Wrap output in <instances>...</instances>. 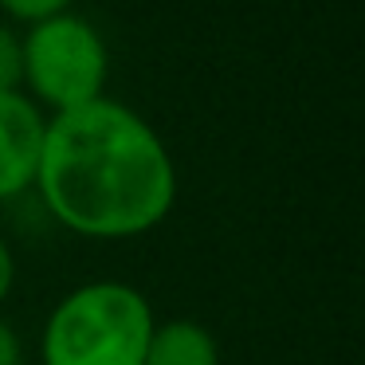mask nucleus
<instances>
[{"label":"nucleus","instance_id":"nucleus-9","mask_svg":"<svg viewBox=\"0 0 365 365\" xmlns=\"http://www.w3.org/2000/svg\"><path fill=\"white\" fill-rule=\"evenodd\" d=\"M0 365H20V338L4 318H0Z\"/></svg>","mask_w":365,"mask_h":365},{"label":"nucleus","instance_id":"nucleus-4","mask_svg":"<svg viewBox=\"0 0 365 365\" xmlns=\"http://www.w3.org/2000/svg\"><path fill=\"white\" fill-rule=\"evenodd\" d=\"M48 114L24 91H0V200H12L36 185Z\"/></svg>","mask_w":365,"mask_h":365},{"label":"nucleus","instance_id":"nucleus-3","mask_svg":"<svg viewBox=\"0 0 365 365\" xmlns=\"http://www.w3.org/2000/svg\"><path fill=\"white\" fill-rule=\"evenodd\" d=\"M20 48H24L28 98L40 110H48V118L106 98L110 51L91 20L75 16V12H59V16L28 28L20 36Z\"/></svg>","mask_w":365,"mask_h":365},{"label":"nucleus","instance_id":"nucleus-7","mask_svg":"<svg viewBox=\"0 0 365 365\" xmlns=\"http://www.w3.org/2000/svg\"><path fill=\"white\" fill-rule=\"evenodd\" d=\"M75 0H0V12L16 24H40V20H51L59 12H71Z\"/></svg>","mask_w":365,"mask_h":365},{"label":"nucleus","instance_id":"nucleus-6","mask_svg":"<svg viewBox=\"0 0 365 365\" xmlns=\"http://www.w3.org/2000/svg\"><path fill=\"white\" fill-rule=\"evenodd\" d=\"M0 91H24V48L12 24H0Z\"/></svg>","mask_w":365,"mask_h":365},{"label":"nucleus","instance_id":"nucleus-5","mask_svg":"<svg viewBox=\"0 0 365 365\" xmlns=\"http://www.w3.org/2000/svg\"><path fill=\"white\" fill-rule=\"evenodd\" d=\"M142 365H220V346L192 318H169L153 322Z\"/></svg>","mask_w":365,"mask_h":365},{"label":"nucleus","instance_id":"nucleus-1","mask_svg":"<svg viewBox=\"0 0 365 365\" xmlns=\"http://www.w3.org/2000/svg\"><path fill=\"white\" fill-rule=\"evenodd\" d=\"M32 189L75 236L134 240L173 212L177 165L138 110L95 98L48 118Z\"/></svg>","mask_w":365,"mask_h":365},{"label":"nucleus","instance_id":"nucleus-2","mask_svg":"<svg viewBox=\"0 0 365 365\" xmlns=\"http://www.w3.org/2000/svg\"><path fill=\"white\" fill-rule=\"evenodd\" d=\"M153 307L118 279L67 291L40 334L43 365H142L153 334Z\"/></svg>","mask_w":365,"mask_h":365},{"label":"nucleus","instance_id":"nucleus-8","mask_svg":"<svg viewBox=\"0 0 365 365\" xmlns=\"http://www.w3.org/2000/svg\"><path fill=\"white\" fill-rule=\"evenodd\" d=\"M12 287H16V255H12V247L0 240V307H4V299L12 294Z\"/></svg>","mask_w":365,"mask_h":365}]
</instances>
